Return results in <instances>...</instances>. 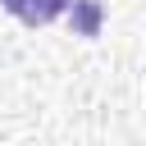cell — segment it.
<instances>
[{
  "label": "cell",
  "mask_w": 146,
  "mask_h": 146,
  "mask_svg": "<svg viewBox=\"0 0 146 146\" xmlns=\"http://www.w3.org/2000/svg\"><path fill=\"white\" fill-rule=\"evenodd\" d=\"M68 5L73 0H0L5 14H14L23 27H50L59 18H68Z\"/></svg>",
  "instance_id": "obj_1"
},
{
  "label": "cell",
  "mask_w": 146,
  "mask_h": 146,
  "mask_svg": "<svg viewBox=\"0 0 146 146\" xmlns=\"http://www.w3.org/2000/svg\"><path fill=\"white\" fill-rule=\"evenodd\" d=\"M100 23H105L100 0H73V5H68V27H73L78 36H100Z\"/></svg>",
  "instance_id": "obj_2"
}]
</instances>
